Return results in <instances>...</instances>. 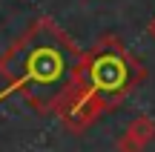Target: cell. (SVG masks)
<instances>
[{
  "mask_svg": "<svg viewBox=\"0 0 155 152\" xmlns=\"http://www.w3.org/2000/svg\"><path fill=\"white\" fill-rule=\"evenodd\" d=\"M83 52L49 17H38L0 55V78L6 95H20L35 109H55L63 89L72 83Z\"/></svg>",
  "mask_w": 155,
  "mask_h": 152,
  "instance_id": "6da1fadb",
  "label": "cell"
},
{
  "mask_svg": "<svg viewBox=\"0 0 155 152\" xmlns=\"http://www.w3.org/2000/svg\"><path fill=\"white\" fill-rule=\"evenodd\" d=\"M141 78L144 69L127 52V46L118 37H101L89 52H83L72 80L81 89H86L95 101H101L109 112L141 83Z\"/></svg>",
  "mask_w": 155,
  "mask_h": 152,
  "instance_id": "7a4b0ae2",
  "label": "cell"
},
{
  "mask_svg": "<svg viewBox=\"0 0 155 152\" xmlns=\"http://www.w3.org/2000/svg\"><path fill=\"white\" fill-rule=\"evenodd\" d=\"M155 141V121L150 115H138L135 121H129L127 132L118 138L115 149L118 152H144Z\"/></svg>",
  "mask_w": 155,
  "mask_h": 152,
  "instance_id": "3957f363",
  "label": "cell"
},
{
  "mask_svg": "<svg viewBox=\"0 0 155 152\" xmlns=\"http://www.w3.org/2000/svg\"><path fill=\"white\" fill-rule=\"evenodd\" d=\"M150 37L155 40V17H152V20H150Z\"/></svg>",
  "mask_w": 155,
  "mask_h": 152,
  "instance_id": "277c9868",
  "label": "cell"
}]
</instances>
